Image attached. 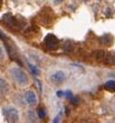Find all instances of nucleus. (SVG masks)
<instances>
[{
	"label": "nucleus",
	"instance_id": "f257e3e1",
	"mask_svg": "<svg viewBox=\"0 0 115 123\" xmlns=\"http://www.w3.org/2000/svg\"><path fill=\"white\" fill-rule=\"evenodd\" d=\"M10 76L12 80L21 87H24L29 83L27 73L19 67H13L10 68Z\"/></svg>",
	"mask_w": 115,
	"mask_h": 123
},
{
	"label": "nucleus",
	"instance_id": "f03ea898",
	"mask_svg": "<svg viewBox=\"0 0 115 123\" xmlns=\"http://www.w3.org/2000/svg\"><path fill=\"white\" fill-rule=\"evenodd\" d=\"M3 113L8 123H18L20 120V113L18 110L12 105L3 107Z\"/></svg>",
	"mask_w": 115,
	"mask_h": 123
},
{
	"label": "nucleus",
	"instance_id": "7ed1b4c3",
	"mask_svg": "<svg viewBox=\"0 0 115 123\" xmlns=\"http://www.w3.org/2000/svg\"><path fill=\"white\" fill-rule=\"evenodd\" d=\"M45 47L49 50H56L59 47V39L54 34H48L44 39Z\"/></svg>",
	"mask_w": 115,
	"mask_h": 123
},
{
	"label": "nucleus",
	"instance_id": "20e7f679",
	"mask_svg": "<svg viewBox=\"0 0 115 123\" xmlns=\"http://www.w3.org/2000/svg\"><path fill=\"white\" fill-rule=\"evenodd\" d=\"M65 78H67V76H65V73L62 70H58L55 73H53L52 76H51V80L55 84H61V83H62L65 80Z\"/></svg>",
	"mask_w": 115,
	"mask_h": 123
},
{
	"label": "nucleus",
	"instance_id": "39448f33",
	"mask_svg": "<svg viewBox=\"0 0 115 123\" xmlns=\"http://www.w3.org/2000/svg\"><path fill=\"white\" fill-rule=\"evenodd\" d=\"M24 100H25L26 104H28L29 105H35L37 104L36 94L34 93L33 91H31V90L25 92V94H24Z\"/></svg>",
	"mask_w": 115,
	"mask_h": 123
},
{
	"label": "nucleus",
	"instance_id": "423d86ee",
	"mask_svg": "<svg viewBox=\"0 0 115 123\" xmlns=\"http://www.w3.org/2000/svg\"><path fill=\"white\" fill-rule=\"evenodd\" d=\"M2 21L9 26L11 27H15V26H18L19 25V22L18 20L16 19L14 16H12L11 14H5L3 18H2Z\"/></svg>",
	"mask_w": 115,
	"mask_h": 123
},
{
	"label": "nucleus",
	"instance_id": "0eeeda50",
	"mask_svg": "<svg viewBox=\"0 0 115 123\" xmlns=\"http://www.w3.org/2000/svg\"><path fill=\"white\" fill-rule=\"evenodd\" d=\"M10 92V85L4 78L0 77V94L5 96Z\"/></svg>",
	"mask_w": 115,
	"mask_h": 123
},
{
	"label": "nucleus",
	"instance_id": "6e6552de",
	"mask_svg": "<svg viewBox=\"0 0 115 123\" xmlns=\"http://www.w3.org/2000/svg\"><path fill=\"white\" fill-rule=\"evenodd\" d=\"M103 64H106V65H115V53L113 52H106L103 63Z\"/></svg>",
	"mask_w": 115,
	"mask_h": 123
},
{
	"label": "nucleus",
	"instance_id": "1a4fd4ad",
	"mask_svg": "<svg viewBox=\"0 0 115 123\" xmlns=\"http://www.w3.org/2000/svg\"><path fill=\"white\" fill-rule=\"evenodd\" d=\"M25 116H26V121H27V123H37L38 117H37L35 111H31V110H30V111H27Z\"/></svg>",
	"mask_w": 115,
	"mask_h": 123
},
{
	"label": "nucleus",
	"instance_id": "9d476101",
	"mask_svg": "<svg viewBox=\"0 0 115 123\" xmlns=\"http://www.w3.org/2000/svg\"><path fill=\"white\" fill-rule=\"evenodd\" d=\"M101 41L104 46H110L113 42V38L110 34H105L101 38Z\"/></svg>",
	"mask_w": 115,
	"mask_h": 123
},
{
	"label": "nucleus",
	"instance_id": "9b49d317",
	"mask_svg": "<svg viewBox=\"0 0 115 123\" xmlns=\"http://www.w3.org/2000/svg\"><path fill=\"white\" fill-rule=\"evenodd\" d=\"M105 89L110 91V92H115V81L114 80H109L105 83L104 85Z\"/></svg>",
	"mask_w": 115,
	"mask_h": 123
},
{
	"label": "nucleus",
	"instance_id": "f8f14e48",
	"mask_svg": "<svg viewBox=\"0 0 115 123\" xmlns=\"http://www.w3.org/2000/svg\"><path fill=\"white\" fill-rule=\"evenodd\" d=\"M37 116L40 118V119H44L46 117V111L44 109H39L38 111H37Z\"/></svg>",
	"mask_w": 115,
	"mask_h": 123
},
{
	"label": "nucleus",
	"instance_id": "ddd939ff",
	"mask_svg": "<svg viewBox=\"0 0 115 123\" xmlns=\"http://www.w3.org/2000/svg\"><path fill=\"white\" fill-rule=\"evenodd\" d=\"M28 66H29V68L31 69L32 73H33V74H35V75H38V74H39V70H38V68H37L35 66L31 65V64H29V63H28Z\"/></svg>",
	"mask_w": 115,
	"mask_h": 123
},
{
	"label": "nucleus",
	"instance_id": "4468645a",
	"mask_svg": "<svg viewBox=\"0 0 115 123\" xmlns=\"http://www.w3.org/2000/svg\"><path fill=\"white\" fill-rule=\"evenodd\" d=\"M4 57H5L4 51H3V49H2V47H1V46H0V63H1V62H3V60H4Z\"/></svg>",
	"mask_w": 115,
	"mask_h": 123
},
{
	"label": "nucleus",
	"instance_id": "2eb2a0df",
	"mask_svg": "<svg viewBox=\"0 0 115 123\" xmlns=\"http://www.w3.org/2000/svg\"><path fill=\"white\" fill-rule=\"evenodd\" d=\"M65 97H67V99L70 100V99L73 97V94L71 93L70 91H67V92H65Z\"/></svg>",
	"mask_w": 115,
	"mask_h": 123
},
{
	"label": "nucleus",
	"instance_id": "dca6fc26",
	"mask_svg": "<svg viewBox=\"0 0 115 123\" xmlns=\"http://www.w3.org/2000/svg\"><path fill=\"white\" fill-rule=\"evenodd\" d=\"M60 119H61L60 115H57V116L54 118V120H53V123H60Z\"/></svg>",
	"mask_w": 115,
	"mask_h": 123
},
{
	"label": "nucleus",
	"instance_id": "f3484780",
	"mask_svg": "<svg viewBox=\"0 0 115 123\" xmlns=\"http://www.w3.org/2000/svg\"><path fill=\"white\" fill-rule=\"evenodd\" d=\"M63 1V0H54V3L55 4H60V3H61Z\"/></svg>",
	"mask_w": 115,
	"mask_h": 123
},
{
	"label": "nucleus",
	"instance_id": "a211bd4d",
	"mask_svg": "<svg viewBox=\"0 0 115 123\" xmlns=\"http://www.w3.org/2000/svg\"><path fill=\"white\" fill-rule=\"evenodd\" d=\"M1 6H2V0H0V8H1Z\"/></svg>",
	"mask_w": 115,
	"mask_h": 123
},
{
	"label": "nucleus",
	"instance_id": "6ab92c4d",
	"mask_svg": "<svg viewBox=\"0 0 115 123\" xmlns=\"http://www.w3.org/2000/svg\"><path fill=\"white\" fill-rule=\"evenodd\" d=\"M83 1H88V0H83Z\"/></svg>",
	"mask_w": 115,
	"mask_h": 123
}]
</instances>
